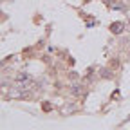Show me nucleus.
I'll list each match as a JSON object with an SVG mask.
<instances>
[{
    "mask_svg": "<svg viewBox=\"0 0 130 130\" xmlns=\"http://www.w3.org/2000/svg\"><path fill=\"white\" fill-rule=\"evenodd\" d=\"M35 87H36L35 79H32L27 72H20L18 76H16V89L18 90H31Z\"/></svg>",
    "mask_w": 130,
    "mask_h": 130,
    "instance_id": "1",
    "label": "nucleus"
},
{
    "mask_svg": "<svg viewBox=\"0 0 130 130\" xmlns=\"http://www.w3.org/2000/svg\"><path fill=\"white\" fill-rule=\"evenodd\" d=\"M123 29H125V24H123V22H114V24L110 25V31L114 32V35H119V32H123Z\"/></svg>",
    "mask_w": 130,
    "mask_h": 130,
    "instance_id": "2",
    "label": "nucleus"
},
{
    "mask_svg": "<svg viewBox=\"0 0 130 130\" xmlns=\"http://www.w3.org/2000/svg\"><path fill=\"white\" fill-rule=\"evenodd\" d=\"M105 4H107L108 7H114V9H121V7H123L121 4L116 2V0H105Z\"/></svg>",
    "mask_w": 130,
    "mask_h": 130,
    "instance_id": "3",
    "label": "nucleus"
},
{
    "mask_svg": "<svg viewBox=\"0 0 130 130\" xmlns=\"http://www.w3.org/2000/svg\"><path fill=\"white\" fill-rule=\"evenodd\" d=\"M103 76H105V78H112V71H107V69H105V71H103Z\"/></svg>",
    "mask_w": 130,
    "mask_h": 130,
    "instance_id": "4",
    "label": "nucleus"
}]
</instances>
